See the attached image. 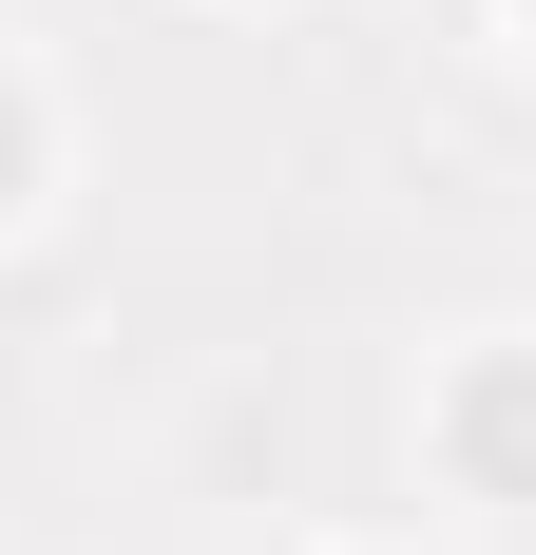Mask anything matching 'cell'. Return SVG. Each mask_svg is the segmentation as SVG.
Here are the masks:
<instances>
[{
    "mask_svg": "<svg viewBox=\"0 0 536 555\" xmlns=\"http://www.w3.org/2000/svg\"><path fill=\"white\" fill-rule=\"evenodd\" d=\"M441 460H460L480 499H518V517H536V345H480V364L441 384Z\"/></svg>",
    "mask_w": 536,
    "mask_h": 555,
    "instance_id": "6da1fadb",
    "label": "cell"
},
{
    "mask_svg": "<svg viewBox=\"0 0 536 555\" xmlns=\"http://www.w3.org/2000/svg\"><path fill=\"white\" fill-rule=\"evenodd\" d=\"M20 192H39V96L0 77V211H20Z\"/></svg>",
    "mask_w": 536,
    "mask_h": 555,
    "instance_id": "7a4b0ae2",
    "label": "cell"
}]
</instances>
